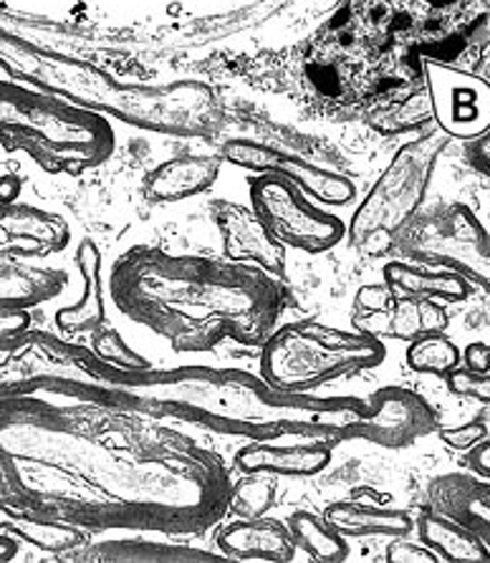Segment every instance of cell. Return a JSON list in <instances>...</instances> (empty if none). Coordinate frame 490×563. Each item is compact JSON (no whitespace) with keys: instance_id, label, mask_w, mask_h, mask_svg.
<instances>
[{"instance_id":"obj_1","label":"cell","mask_w":490,"mask_h":563,"mask_svg":"<svg viewBox=\"0 0 490 563\" xmlns=\"http://www.w3.org/2000/svg\"><path fill=\"white\" fill-rule=\"evenodd\" d=\"M218 452L142 409L0 397V498L89 533H203L228 514Z\"/></svg>"},{"instance_id":"obj_2","label":"cell","mask_w":490,"mask_h":563,"mask_svg":"<svg viewBox=\"0 0 490 563\" xmlns=\"http://www.w3.org/2000/svg\"><path fill=\"white\" fill-rule=\"evenodd\" d=\"M117 311L167 341L177 354H200L222 341L263 346L281 323L288 294L279 276L222 255L172 253L134 245L109 273Z\"/></svg>"},{"instance_id":"obj_3","label":"cell","mask_w":490,"mask_h":563,"mask_svg":"<svg viewBox=\"0 0 490 563\" xmlns=\"http://www.w3.org/2000/svg\"><path fill=\"white\" fill-rule=\"evenodd\" d=\"M107 402L142 409L165 422L197 424L200 430L248 440H347L357 397L314 399L283 395L263 377L238 369L119 372L111 369Z\"/></svg>"},{"instance_id":"obj_4","label":"cell","mask_w":490,"mask_h":563,"mask_svg":"<svg viewBox=\"0 0 490 563\" xmlns=\"http://www.w3.org/2000/svg\"><path fill=\"white\" fill-rule=\"evenodd\" d=\"M0 147L23 152L48 175H84L117 147L105 114L15 81H0Z\"/></svg>"},{"instance_id":"obj_5","label":"cell","mask_w":490,"mask_h":563,"mask_svg":"<svg viewBox=\"0 0 490 563\" xmlns=\"http://www.w3.org/2000/svg\"><path fill=\"white\" fill-rule=\"evenodd\" d=\"M384 356V341L357 329L316 321L279 323L261 346V377L283 395H312L326 384L374 369Z\"/></svg>"},{"instance_id":"obj_6","label":"cell","mask_w":490,"mask_h":563,"mask_svg":"<svg viewBox=\"0 0 490 563\" xmlns=\"http://www.w3.org/2000/svg\"><path fill=\"white\" fill-rule=\"evenodd\" d=\"M443 147L445 134L437 130V134H423L398 150L349 220L347 238L357 251L380 255L390 249L392 238L423 205Z\"/></svg>"},{"instance_id":"obj_7","label":"cell","mask_w":490,"mask_h":563,"mask_svg":"<svg viewBox=\"0 0 490 563\" xmlns=\"http://www.w3.org/2000/svg\"><path fill=\"white\" fill-rule=\"evenodd\" d=\"M251 208L283 249L326 253L347 238V223L279 175H258L248 187Z\"/></svg>"},{"instance_id":"obj_8","label":"cell","mask_w":490,"mask_h":563,"mask_svg":"<svg viewBox=\"0 0 490 563\" xmlns=\"http://www.w3.org/2000/svg\"><path fill=\"white\" fill-rule=\"evenodd\" d=\"M220 157L230 165L251 169L258 175H279L283 180L301 187L308 198L319 205H341L355 202L357 185L351 177L337 173V169L322 167L312 159L294 155L291 150H283L279 144H265L255 140H228L220 147Z\"/></svg>"},{"instance_id":"obj_9","label":"cell","mask_w":490,"mask_h":563,"mask_svg":"<svg viewBox=\"0 0 490 563\" xmlns=\"http://www.w3.org/2000/svg\"><path fill=\"white\" fill-rule=\"evenodd\" d=\"M437 432L435 412L417 391L405 387H382L359 399L347 440H364L377 448L402 450Z\"/></svg>"},{"instance_id":"obj_10","label":"cell","mask_w":490,"mask_h":563,"mask_svg":"<svg viewBox=\"0 0 490 563\" xmlns=\"http://www.w3.org/2000/svg\"><path fill=\"white\" fill-rule=\"evenodd\" d=\"M433 119L450 140H476L490 126V87L476 74L443 62L423 64Z\"/></svg>"},{"instance_id":"obj_11","label":"cell","mask_w":490,"mask_h":563,"mask_svg":"<svg viewBox=\"0 0 490 563\" xmlns=\"http://www.w3.org/2000/svg\"><path fill=\"white\" fill-rule=\"evenodd\" d=\"M213 223L220 233L222 255L238 263H253L273 276L286 271V249L271 235L251 205L215 200L210 208Z\"/></svg>"},{"instance_id":"obj_12","label":"cell","mask_w":490,"mask_h":563,"mask_svg":"<svg viewBox=\"0 0 490 563\" xmlns=\"http://www.w3.org/2000/svg\"><path fill=\"white\" fill-rule=\"evenodd\" d=\"M68 243L72 228L56 212L19 200L0 205V261L46 258L66 251Z\"/></svg>"},{"instance_id":"obj_13","label":"cell","mask_w":490,"mask_h":563,"mask_svg":"<svg viewBox=\"0 0 490 563\" xmlns=\"http://www.w3.org/2000/svg\"><path fill=\"white\" fill-rule=\"evenodd\" d=\"M331 445L306 440H248L238 448L233 465L240 473L273 477H312L331 465Z\"/></svg>"},{"instance_id":"obj_14","label":"cell","mask_w":490,"mask_h":563,"mask_svg":"<svg viewBox=\"0 0 490 563\" xmlns=\"http://www.w3.org/2000/svg\"><path fill=\"white\" fill-rule=\"evenodd\" d=\"M215 545L226 559L288 563L296 559V543L286 523L271 518H233L215 533Z\"/></svg>"},{"instance_id":"obj_15","label":"cell","mask_w":490,"mask_h":563,"mask_svg":"<svg viewBox=\"0 0 490 563\" xmlns=\"http://www.w3.org/2000/svg\"><path fill=\"white\" fill-rule=\"evenodd\" d=\"M222 157L177 155L150 169L142 180V192L150 202L170 205L208 192L220 177Z\"/></svg>"},{"instance_id":"obj_16","label":"cell","mask_w":490,"mask_h":563,"mask_svg":"<svg viewBox=\"0 0 490 563\" xmlns=\"http://www.w3.org/2000/svg\"><path fill=\"white\" fill-rule=\"evenodd\" d=\"M76 268L81 273L84 296L74 306H64L58 309L54 321L62 334L79 336V334H94V331L109 327L107 319V303H105V258L97 243L86 241L76 249Z\"/></svg>"},{"instance_id":"obj_17","label":"cell","mask_w":490,"mask_h":563,"mask_svg":"<svg viewBox=\"0 0 490 563\" xmlns=\"http://www.w3.org/2000/svg\"><path fill=\"white\" fill-rule=\"evenodd\" d=\"M450 323L448 311L443 309L435 298H415L405 296L402 301L392 306L390 311L382 313H355L351 329L377 339H398V341H415L417 336L433 334V331H445Z\"/></svg>"},{"instance_id":"obj_18","label":"cell","mask_w":490,"mask_h":563,"mask_svg":"<svg viewBox=\"0 0 490 563\" xmlns=\"http://www.w3.org/2000/svg\"><path fill=\"white\" fill-rule=\"evenodd\" d=\"M433 508L460 520L476 531L490 549V483L468 473H448L429 483Z\"/></svg>"},{"instance_id":"obj_19","label":"cell","mask_w":490,"mask_h":563,"mask_svg":"<svg viewBox=\"0 0 490 563\" xmlns=\"http://www.w3.org/2000/svg\"><path fill=\"white\" fill-rule=\"evenodd\" d=\"M66 561H105V563H195L220 561L222 553H213L195 545L157 543L148 539H111L101 543H86L64 553Z\"/></svg>"},{"instance_id":"obj_20","label":"cell","mask_w":490,"mask_h":563,"mask_svg":"<svg viewBox=\"0 0 490 563\" xmlns=\"http://www.w3.org/2000/svg\"><path fill=\"white\" fill-rule=\"evenodd\" d=\"M324 518L347 539H398L415 531V518L402 508H384L362 500H337Z\"/></svg>"},{"instance_id":"obj_21","label":"cell","mask_w":490,"mask_h":563,"mask_svg":"<svg viewBox=\"0 0 490 563\" xmlns=\"http://www.w3.org/2000/svg\"><path fill=\"white\" fill-rule=\"evenodd\" d=\"M417 539L433 549L440 561L488 563L490 549L476 531L443 510H425L415 518Z\"/></svg>"},{"instance_id":"obj_22","label":"cell","mask_w":490,"mask_h":563,"mask_svg":"<svg viewBox=\"0 0 490 563\" xmlns=\"http://www.w3.org/2000/svg\"><path fill=\"white\" fill-rule=\"evenodd\" d=\"M384 284L405 296L437 298L448 303L466 301L472 294V284L458 271H425L407 263H386Z\"/></svg>"},{"instance_id":"obj_23","label":"cell","mask_w":490,"mask_h":563,"mask_svg":"<svg viewBox=\"0 0 490 563\" xmlns=\"http://www.w3.org/2000/svg\"><path fill=\"white\" fill-rule=\"evenodd\" d=\"M286 526L296 551H304L308 559L319 563H339L349 559L347 536H341L324 516H316L312 510H296L288 516Z\"/></svg>"},{"instance_id":"obj_24","label":"cell","mask_w":490,"mask_h":563,"mask_svg":"<svg viewBox=\"0 0 490 563\" xmlns=\"http://www.w3.org/2000/svg\"><path fill=\"white\" fill-rule=\"evenodd\" d=\"M462 352L458 344L445 334V331H433V334L417 336L410 341L407 349V366L417 374H435V377H448L460 366Z\"/></svg>"},{"instance_id":"obj_25","label":"cell","mask_w":490,"mask_h":563,"mask_svg":"<svg viewBox=\"0 0 490 563\" xmlns=\"http://www.w3.org/2000/svg\"><path fill=\"white\" fill-rule=\"evenodd\" d=\"M276 503V477L265 473H240L230 485L228 514L233 518L269 516Z\"/></svg>"},{"instance_id":"obj_26","label":"cell","mask_w":490,"mask_h":563,"mask_svg":"<svg viewBox=\"0 0 490 563\" xmlns=\"http://www.w3.org/2000/svg\"><path fill=\"white\" fill-rule=\"evenodd\" d=\"M91 352L97 354L107 366H111V369H119V372L134 374V372H148L152 366L142 354H137L134 349L129 346L122 336H119L117 329H111V327L94 331Z\"/></svg>"},{"instance_id":"obj_27","label":"cell","mask_w":490,"mask_h":563,"mask_svg":"<svg viewBox=\"0 0 490 563\" xmlns=\"http://www.w3.org/2000/svg\"><path fill=\"white\" fill-rule=\"evenodd\" d=\"M445 379H448V389L453 395L490 405V372H472L466 366H458Z\"/></svg>"},{"instance_id":"obj_28","label":"cell","mask_w":490,"mask_h":563,"mask_svg":"<svg viewBox=\"0 0 490 563\" xmlns=\"http://www.w3.org/2000/svg\"><path fill=\"white\" fill-rule=\"evenodd\" d=\"M440 440L455 452H470L476 445H480L486 438H490L488 424L483 420H470L462 424H455V428H440L437 430Z\"/></svg>"},{"instance_id":"obj_29","label":"cell","mask_w":490,"mask_h":563,"mask_svg":"<svg viewBox=\"0 0 490 563\" xmlns=\"http://www.w3.org/2000/svg\"><path fill=\"white\" fill-rule=\"evenodd\" d=\"M384 559L390 563H437V553L427 549L423 541H412L410 536H398L390 539L384 551Z\"/></svg>"},{"instance_id":"obj_30","label":"cell","mask_w":490,"mask_h":563,"mask_svg":"<svg viewBox=\"0 0 490 563\" xmlns=\"http://www.w3.org/2000/svg\"><path fill=\"white\" fill-rule=\"evenodd\" d=\"M398 303L394 298V288L386 284H367L355 296V311L357 313H382L390 311Z\"/></svg>"},{"instance_id":"obj_31","label":"cell","mask_w":490,"mask_h":563,"mask_svg":"<svg viewBox=\"0 0 490 563\" xmlns=\"http://www.w3.org/2000/svg\"><path fill=\"white\" fill-rule=\"evenodd\" d=\"M466 162L476 173L490 177V126L466 144Z\"/></svg>"},{"instance_id":"obj_32","label":"cell","mask_w":490,"mask_h":563,"mask_svg":"<svg viewBox=\"0 0 490 563\" xmlns=\"http://www.w3.org/2000/svg\"><path fill=\"white\" fill-rule=\"evenodd\" d=\"M460 364L472 372H490V344L486 341H472L462 349Z\"/></svg>"},{"instance_id":"obj_33","label":"cell","mask_w":490,"mask_h":563,"mask_svg":"<svg viewBox=\"0 0 490 563\" xmlns=\"http://www.w3.org/2000/svg\"><path fill=\"white\" fill-rule=\"evenodd\" d=\"M468 465L472 473L490 483V438H486L480 445H476L468 452Z\"/></svg>"},{"instance_id":"obj_34","label":"cell","mask_w":490,"mask_h":563,"mask_svg":"<svg viewBox=\"0 0 490 563\" xmlns=\"http://www.w3.org/2000/svg\"><path fill=\"white\" fill-rule=\"evenodd\" d=\"M21 177L19 175H11V173H3L0 175V205H8V202H15L21 195Z\"/></svg>"},{"instance_id":"obj_35","label":"cell","mask_w":490,"mask_h":563,"mask_svg":"<svg viewBox=\"0 0 490 563\" xmlns=\"http://www.w3.org/2000/svg\"><path fill=\"white\" fill-rule=\"evenodd\" d=\"M19 545H21L19 539H13V536L8 533H0V561L6 563L19 556Z\"/></svg>"},{"instance_id":"obj_36","label":"cell","mask_w":490,"mask_h":563,"mask_svg":"<svg viewBox=\"0 0 490 563\" xmlns=\"http://www.w3.org/2000/svg\"><path fill=\"white\" fill-rule=\"evenodd\" d=\"M476 76H480V79H483L488 87H490V44L483 51V58H480V71Z\"/></svg>"}]
</instances>
